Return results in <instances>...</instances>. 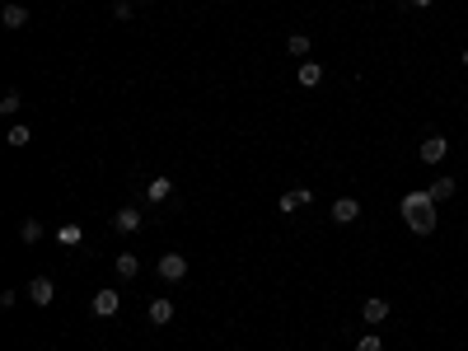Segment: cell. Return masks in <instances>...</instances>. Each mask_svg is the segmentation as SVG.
Wrapping results in <instances>:
<instances>
[{
	"label": "cell",
	"mask_w": 468,
	"mask_h": 351,
	"mask_svg": "<svg viewBox=\"0 0 468 351\" xmlns=\"http://www.w3.org/2000/svg\"><path fill=\"white\" fill-rule=\"evenodd\" d=\"M403 220L412 234H431L436 230V202L431 192H403Z\"/></svg>",
	"instance_id": "cell-1"
},
{
	"label": "cell",
	"mask_w": 468,
	"mask_h": 351,
	"mask_svg": "<svg viewBox=\"0 0 468 351\" xmlns=\"http://www.w3.org/2000/svg\"><path fill=\"white\" fill-rule=\"evenodd\" d=\"M183 276H187V258H183V253H164V258H159V281L174 286V281H183Z\"/></svg>",
	"instance_id": "cell-2"
},
{
	"label": "cell",
	"mask_w": 468,
	"mask_h": 351,
	"mask_svg": "<svg viewBox=\"0 0 468 351\" xmlns=\"http://www.w3.org/2000/svg\"><path fill=\"white\" fill-rule=\"evenodd\" d=\"M328 216L338 220V225H356V216H361V202H356V197H338Z\"/></svg>",
	"instance_id": "cell-3"
},
{
	"label": "cell",
	"mask_w": 468,
	"mask_h": 351,
	"mask_svg": "<svg viewBox=\"0 0 468 351\" xmlns=\"http://www.w3.org/2000/svg\"><path fill=\"white\" fill-rule=\"evenodd\" d=\"M89 309H94L99 319H113V314L122 309V295H117V291H99V295L89 300Z\"/></svg>",
	"instance_id": "cell-4"
},
{
	"label": "cell",
	"mask_w": 468,
	"mask_h": 351,
	"mask_svg": "<svg viewBox=\"0 0 468 351\" xmlns=\"http://www.w3.org/2000/svg\"><path fill=\"white\" fill-rule=\"evenodd\" d=\"M417 155H421V160H426V164H441L445 155H449V141H445V136H426Z\"/></svg>",
	"instance_id": "cell-5"
},
{
	"label": "cell",
	"mask_w": 468,
	"mask_h": 351,
	"mask_svg": "<svg viewBox=\"0 0 468 351\" xmlns=\"http://www.w3.org/2000/svg\"><path fill=\"white\" fill-rule=\"evenodd\" d=\"M361 319H365V324H384V319H389V300H384V295H370L361 304Z\"/></svg>",
	"instance_id": "cell-6"
},
{
	"label": "cell",
	"mask_w": 468,
	"mask_h": 351,
	"mask_svg": "<svg viewBox=\"0 0 468 351\" xmlns=\"http://www.w3.org/2000/svg\"><path fill=\"white\" fill-rule=\"evenodd\" d=\"M52 295H56V286L47 276H33V281H28V300H33V304H52Z\"/></svg>",
	"instance_id": "cell-7"
},
{
	"label": "cell",
	"mask_w": 468,
	"mask_h": 351,
	"mask_svg": "<svg viewBox=\"0 0 468 351\" xmlns=\"http://www.w3.org/2000/svg\"><path fill=\"white\" fill-rule=\"evenodd\" d=\"M309 202H314V192H309V188H295V192H286L277 206H281V216H290V211H300V206H309Z\"/></svg>",
	"instance_id": "cell-8"
},
{
	"label": "cell",
	"mask_w": 468,
	"mask_h": 351,
	"mask_svg": "<svg viewBox=\"0 0 468 351\" xmlns=\"http://www.w3.org/2000/svg\"><path fill=\"white\" fill-rule=\"evenodd\" d=\"M113 230H117V234H131V230H141V211H136V206H122V211L113 216Z\"/></svg>",
	"instance_id": "cell-9"
},
{
	"label": "cell",
	"mask_w": 468,
	"mask_h": 351,
	"mask_svg": "<svg viewBox=\"0 0 468 351\" xmlns=\"http://www.w3.org/2000/svg\"><path fill=\"white\" fill-rule=\"evenodd\" d=\"M56 243H61V248H80V243H84V230H80L75 220H66V225L56 230Z\"/></svg>",
	"instance_id": "cell-10"
},
{
	"label": "cell",
	"mask_w": 468,
	"mask_h": 351,
	"mask_svg": "<svg viewBox=\"0 0 468 351\" xmlns=\"http://www.w3.org/2000/svg\"><path fill=\"white\" fill-rule=\"evenodd\" d=\"M113 267H117V276H122V281H131V276L141 271V258H136V253H117V263H113Z\"/></svg>",
	"instance_id": "cell-11"
},
{
	"label": "cell",
	"mask_w": 468,
	"mask_h": 351,
	"mask_svg": "<svg viewBox=\"0 0 468 351\" xmlns=\"http://www.w3.org/2000/svg\"><path fill=\"white\" fill-rule=\"evenodd\" d=\"M0 24H5V28H24V24H28V10H24V5H5Z\"/></svg>",
	"instance_id": "cell-12"
},
{
	"label": "cell",
	"mask_w": 468,
	"mask_h": 351,
	"mask_svg": "<svg viewBox=\"0 0 468 351\" xmlns=\"http://www.w3.org/2000/svg\"><path fill=\"white\" fill-rule=\"evenodd\" d=\"M286 52L305 61V56H309V33H290V38H286Z\"/></svg>",
	"instance_id": "cell-13"
},
{
	"label": "cell",
	"mask_w": 468,
	"mask_h": 351,
	"mask_svg": "<svg viewBox=\"0 0 468 351\" xmlns=\"http://www.w3.org/2000/svg\"><path fill=\"white\" fill-rule=\"evenodd\" d=\"M169 319H174V304H169V300H155V304H150V324L164 328Z\"/></svg>",
	"instance_id": "cell-14"
},
{
	"label": "cell",
	"mask_w": 468,
	"mask_h": 351,
	"mask_svg": "<svg viewBox=\"0 0 468 351\" xmlns=\"http://www.w3.org/2000/svg\"><path fill=\"white\" fill-rule=\"evenodd\" d=\"M295 75H300V84H305V89H314V84L323 80V66H314V61H305V66H300Z\"/></svg>",
	"instance_id": "cell-15"
},
{
	"label": "cell",
	"mask_w": 468,
	"mask_h": 351,
	"mask_svg": "<svg viewBox=\"0 0 468 351\" xmlns=\"http://www.w3.org/2000/svg\"><path fill=\"white\" fill-rule=\"evenodd\" d=\"M169 192H174V183H169V178H150V183H145V197H150V202H164Z\"/></svg>",
	"instance_id": "cell-16"
},
{
	"label": "cell",
	"mask_w": 468,
	"mask_h": 351,
	"mask_svg": "<svg viewBox=\"0 0 468 351\" xmlns=\"http://www.w3.org/2000/svg\"><path fill=\"white\" fill-rule=\"evenodd\" d=\"M426 192H431V202H445V197H454V178H436Z\"/></svg>",
	"instance_id": "cell-17"
},
{
	"label": "cell",
	"mask_w": 468,
	"mask_h": 351,
	"mask_svg": "<svg viewBox=\"0 0 468 351\" xmlns=\"http://www.w3.org/2000/svg\"><path fill=\"white\" fill-rule=\"evenodd\" d=\"M19 108H24V99H19V89H10V94L0 99V112H5V117H14Z\"/></svg>",
	"instance_id": "cell-18"
},
{
	"label": "cell",
	"mask_w": 468,
	"mask_h": 351,
	"mask_svg": "<svg viewBox=\"0 0 468 351\" xmlns=\"http://www.w3.org/2000/svg\"><path fill=\"white\" fill-rule=\"evenodd\" d=\"M19 239H24V243H38V239H43V225H38V220H24V225H19Z\"/></svg>",
	"instance_id": "cell-19"
},
{
	"label": "cell",
	"mask_w": 468,
	"mask_h": 351,
	"mask_svg": "<svg viewBox=\"0 0 468 351\" xmlns=\"http://www.w3.org/2000/svg\"><path fill=\"white\" fill-rule=\"evenodd\" d=\"M5 141H10L14 150H24L28 141H33V132H28V127H10V136H5Z\"/></svg>",
	"instance_id": "cell-20"
},
{
	"label": "cell",
	"mask_w": 468,
	"mask_h": 351,
	"mask_svg": "<svg viewBox=\"0 0 468 351\" xmlns=\"http://www.w3.org/2000/svg\"><path fill=\"white\" fill-rule=\"evenodd\" d=\"M356 351H384V347H379V337H375V332H365L361 342H356Z\"/></svg>",
	"instance_id": "cell-21"
},
{
	"label": "cell",
	"mask_w": 468,
	"mask_h": 351,
	"mask_svg": "<svg viewBox=\"0 0 468 351\" xmlns=\"http://www.w3.org/2000/svg\"><path fill=\"white\" fill-rule=\"evenodd\" d=\"M113 19H117V24H127V19H131V0H122V5L113 10Z\"/></svg>",
	"instance_id": "cell-22"
},
{
	"label": "cell",
	"mask_w": 468,
	"mask_h": 351,
	"mask_svg": "<svg viewBox=\"0 0 468 351\" xmlns=\"http://www.w3.org/2000/svg\"><path fill=\"white\" fill-rule=\"evenodd\" d=\"M412 5H431V0H412Z\"/></svg>",
	"instance_id": "cell-23"
},
{
	"label": "cell",
	"mask_w": 468,
	"mask_h": 351,
	"mask_svg": "<svg viewBox=\"0 0 468 351\" xmlns=\"http://www.w3.org/2000/svg\"><path fill=\"white\" fill-rule=\"evenodd\" d=\"M464 66H468V47H464Z\"/></svg>",
	"instance_id": "cell-24"
},
{
	"label": "cell",
	"mask_w": 468,
	"mask_h": 351,
	"mask_svg": "<svg viewBox=\"0 0 468 351\" xmlns=\"http://www.w3.org/2000/svg\"><path fill=\"white\" fill-rule=\"evenodd\" d=\"M464 234H468V225H464Z\"/></svg>",
	"instance_id": "cell-25"
},
{
	"label": "cell",
	"mask_w": 468,
	"mask_h": 351,
	"mask_svg": "<svg viewBox=\"0 0 468 351\" xmlns=\"http://www.w3.org/2000/svg\"><path fill=\"white\" fill-rule=\"evenodd\" d=\"M141 5H145V0H141Z\"/></svg>",
	"instance_id": "cell-26"
}]
</instances>
